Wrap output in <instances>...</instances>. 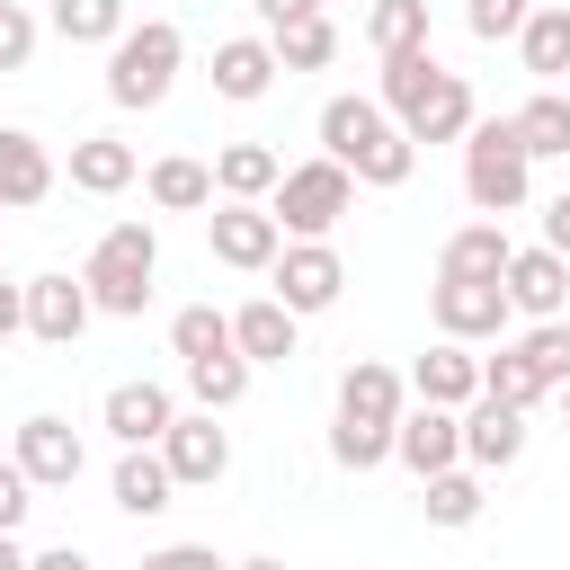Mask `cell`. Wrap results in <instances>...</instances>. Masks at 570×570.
Instances as JSON below:
<instances>
[{
    "label": "cell",
    "instance_id": "obj_1",
    "mask_svg": "<svg viewBox=\"0 0 570 570\" xmlns=\"http://www.w3.org/2000/svg\"><path fill=\"white\" fill-rule=\"evenodd\" d=\"M401 410H410V383H401L392 365H374V356H356V365L338 374V419H330V463H338V472H374V463H392V428H401Z\"/></svg>",
    "mask_w": 570,
    "mask_h": 570
},
{
    "label": "cell",
    "instance_id": "obj_2",
    "mask_svg": "<svg viewBox=\"0 0 570 570\" xmlns=\"http://www.w3.org/2000/svg\"><path fill=\"white\" fill-rule=\"evenodd\" d=\"M321 160H338L356 187H401L419 169V142L383 116V98H330L321 107Z\"/></svg>",
    "mask_w": 570,
    "mask_h": 570
},
{
    "label": "cell",
    "instance_id": "obj_3",
    "mask_svg": "<svg viewBox=\"0 0 570 570\" xmlns=\"http://www.w3.org/2000/svg\"><path fill=\"white\" fill-rule=\"evenodd\" d=\"M151 276H160V232L151 223H107L98 249H89V267H80V285H89V303L107 321H142Z\"/></svg>",
    "mask_w": 570,
    "mask_h": 570
},
{
    "label": "cell",
    "instance_id": "obj_4",
    "mask_svg": "<svg viewBox=\"0 0 570 570\" xmlns=\"http://www.w3.org/2000/svg\"><path fill=\"white\" fill-rule=\"evenodd\" d=\"M178 62H187V36L169 18H142V27H125L107 45V98L116 107H160L178 89Z\"/></svg>",
    "mask_w": 570,
    "mask_h": 570
},
{
    "label": "cell",
    "instance_id": "obj_5",
    "mask_svg": "<svg viewBox=\"0 0 570 570\" xmlns=\"http://www.w3.org/2000/svg\"><path fill=\"white\" fill-rule=\"evenodd\" d=\"M525 187H534V160H525V142H517V125H508V116H481V125L463 134V196L499 223V214L525 205Z\"/></svg>",
    "mask_w": 570,
    "mask_h": 570
},
{
    "label": "cell",
    "instance_id": "obj_6",
    "mask_svg": "<svg viewBox=\"0 0 570 570\" xmlns=\"http://www.w3.org/2000/svg\"><path fill=\"white\" fill-rule=\"evenodd\" d=\"M267 214H276V232H285V240H330V232L356 214V178H347L338 160H294V169L276 178Z\"/></svg>",
    "mask_w": 570,
    "mask_h": 570
},
{
    "label": "cell",
    "instance_id": "obj_7",
    "mask_svg": "<svg viewBox=\"0 0 570 570\" xmlns=\"http://www.w3.org/2000/svg\"><path fill=\"white\" fill-rule=\"evenodd\" d=\"M428 312H436V338H454V347L508 338V321H517V303H508L499 276H436L428 285Z\"/></svg>",
    "mask_w": 570,
    "mask_h": 570
},
{
    "label": "cell",
    "instance_id": "obj_8",
    "mask_svg": "<svg viewBox=\"0 0 570 570\" xmlns=\"http://www.w3.org/2000/svg\"><path fill=\"white\" fill-rule=\"evenodd\" d=\"M267 285H276V303H285L294 321H312V312H330V303L347 294V258H338L330 240H285L276 267H267Z\"/></svg>",
    "mask_w": 570,
    "mask_h": 570
},
{
    "label": "cell",
    "instance_id": "obj_9",
    "mask_svg": "<svg viewBox=\"0 0 570 570\" xmlns=\"http://www.w3.org/2000/svg\"><path fill=\"white\" fill-rule=\"evenodd\" d=\"M18 472L36 481V490H71L80 481V463H89V445H80V428L71 419H53V410H36V419H18Z\"/></svg>",
    "mask_w": 570,
    "mask_h": 570
},
{
    "label": "cell",
    "instance_id": "obj_10",
    "mask_svg": "<svg viewBox=\"0 0 570 570\" xmlns=\"http://www.w3.org/2000/svg\"><path fill=\"white\" fill-rule=\"evenodd\" d=\"M205 240H214V258L240 267V276H267L276 249H285V232H276L267 205H214V214H205Z\"/></svg>",
    "mask_w": 570,
    "mask_h": 570
},
{
    "label": "cell",
    "instance_id": "obj_11",
    "mask_svg": "<svg viewBox=\"0 0 570 570\" xmlns=\"http://www.w3.org/2000/svg\"><path fill=\"white\" fill-rule=\"evenodd\" d=\"M160 463H169L178 490H214L232 472V436L214 428V410H178V428L160 436Z\"/></svg>",
    "mask_w": 570,
    "mask_h": 570
},
{
    "label": "cell",
    "instance_id": "obj_12",
    "mask_svg": "<svg viewBox=\"0 0 570 570\" xmlns=\"http://www.w3.org/2000/svg\"><path fill=\"white\" fill-rule=\"evenodd\" d=\"M98 419H107V436H116V445H160V436L178 428V401H169V383L134 374V383H107Z\"/></svg>",
    "mask_w": 570,
    "mask_h": 570
},
{
    "label": "cell",
    "instance_id": "obj_13",
    "mask_svg": "<svg viewBox=\"0 0 570 570\" xmlns=\"http://www.w3.org/2000/svg\"><path fill=\"white\" fill-rule=\"evenodd\" d=\"M392 454L419 472V481H436V472H454L463 463V410H401V428H392Z\"/></svg>",
    "mask_w": 570,
    "mask_h": 570
},
{
    "label": "cell",
    "instance_id": "obj_14",
    "mask_svg": "<svg viewBox=\"0 0 570 570\" xmlns=\"http://www.w3.org/2000/svg\"><path fill=\"white\" fill-rule=\"evenodd\" d=\"M499 285H508V303H517L525 321H561V312H570V258H561V249H543V240H534V249H517Z\"/></svg>",
    "mask_w": 570,
    "mask_h": 570
},
{
    "label": "cell",
    "instance_id": "obj_15",
    "mask_svg": "<svg viewBox=\"0 0 570 570\" xmlns=\"http://www.w3.org/2000/svg\"><path fill=\"white\" fill-rule=\"evenodd\" d=\"M89 321H98V303H89V285H80V276H36V285H27V338L71 347Z\"/></svg>",
    "mask_w": 570,
    "mask_h": 570
},
{
    "label": "cell",
    "instance_id": "obj_16",
    "mask_svg": "<svg viewBox=\"0 0 570 570\" xmlns=\"http://www.w3.org/2000/svg\"><path fill=\"white\" fill-rule=\"evenodd\" d=\"M410 392H419L428 410H472V401H481V356L454 347V338H436V347L410 365Z\"/></svg>",
    "mask_w": 570,
    "mask_h": 570
},
{
    "label": "cell",
    "instance_id": "obj_17",
    "mask_svg": "<svg viewBox=\"0 0 570 570\" xmlns=\"http://www.w3.org/2000/svg\"><path fill=\"white\" fill-rule=\"evenodd\" d=\"M517 454H525V410H508V401L481 392V401L463 410V463H472V472H508Z\"/></svg>",
    "mask_w": 570,
    "mask_h": 570
},
{
    "label": "cell",
    "instance_id": "obj_18",
    "mask_svg": "<svg viewBox=\"0 0 570 570\" xmlns=\"http://www.w3.org/2000/svg\"><path fill=\"white\" fill-rule=\"evenodd\" d=\"M267 89H276V45H267V36H223V45H214V98L249 107V98H267Z\"/></svg>",
    "mask_w": 570,
    "mask_h": 570
},
{
    "label": "cell",
    "instance_id": "obj_19",
    "mask_svg": "<svg viewBox=\"0 0 570 570\" xmlns=\"http://www.w3.org/2000/svg\"><path fill=\"white\" fill-rule=\"evenodd\" d=\"M472 125H481V107H472V80H463V71H445V80L401 116V134H410V142H463Z\"/></svg>",
    "mask_w": 570,
    "mask_h": 570
},
{
    "label": "cell",
    "instance_id": "obj_20",
    "mask_svg": "<svg viewBox=\"0 0 570 570\" xmlns=\"http://www.w3.org/2000/svg\"><path fill=\"white\" fill-rule=\"evenodd\" d=\"M276 178H285V160H276L267 142H223V151H214V196H223V205H267Z\"/></svg>",
    "mask_w": 570,
    "mask_h": 570
},
{
    "label": "cell",
    "instance_id": "obj_21",
    "mask_svg": "<svg viewBox=\"0 0 570 570\" xmlns=\"http://www.w3.org/2000/svg\"><path fill=\"white\" fill-rule=\"evenodd\" d=\"M294 330H303V321H294L276 294H249V303L232 312V347H240L249 365H285V356H294Z\"/></svg>",
    "mask_w": 570,
    "mask_h": 570
},
{
    "label": "cell",
    "instance_id": "obj_22",
    "mask_svg": "<svg viewBox=\"0 0 570 570\" xmlns=\"http://www.w3.org/2000/svg\"><path fill=\"white\" fill-rule=\"evenodd\" d=\"M53 196V151L27 125H0V205H45Z\"/></svg>",
    "mask_w": 570,
    "mask_h": 570
},
{
    "label": "cell",
    "instance_id": "obj_23",
    "mask_svg": "<svg viewBox=\"0 0 570 570\" xmlns=\"http://www.w3.org/2000/svg\"><path fill=\"white\" fill-rule=\"evenodd\" d=\"M107 490H116V508H125V517H160V508L178 499V481H169L160 445H125V454H116V481H107Z\"/></svg>",
    "mask_w": 570,
    "mask_h": 570
},
{
    "label": "cell",
    "instance_id": "obj_24",
    "mask_svg": "<svg viewBox=\"0 0 570 570\" xmlns=\"http://www.w3.org/2000/svg\"><path fill=\"white\" fill-rule=\"evenodd\" d=\"M134 169H142V160H134V142H116V134H80V142H71V187H80V196H125Z\"/></svg>",
    "mask_w": 570,
    "mask_h": 570
},
{
    "label": "cell",
    "instance_id": "obj_25",
    "mask_svg": "<svg viewBox=\"0 0 570 570\" xmlns=\"http://www.w3.org/2000/svg\"><path fill=\"white\" fill-rule=\"evenodd\" d=\"M508 258H517V240L481 214V223H463V232H445V249H436V276H508Z\"/></svg>",
    "mask_w": 570,
    "mask_h": 570
},
{
    "label": "cell",
    "instance_id": "obj_26",
    "mask_svg": "<svg viewBox=\"0 0 570 570\" xmlns=\"http://www.w3.org/2000/svg\"><path fill=\"white\" fill-rule=\"evenodd\" d=\"M508 125H517L525 160H570V89H534Z\"/></svg>",
    "mask_w": 570,
    "mask_h": 570
},
{
    "label": "cell",
    "instance_id": "obj_27",
    "mask_svg": "<svg viewBox=\"0 0 570 570\" xmlns=\"http://www.w3.org/2000/svg\"><path fill=\"white\" fill-rule=\"evenodd\" d=\"M142 187H151V205H160V214H205V205H214V169H205V160H187V151L151 160V178H142Z\"/></svg>",
    "mask_w": 570,
    "mask_h": 570
},
{
    "label": "cell",
    "instance_id": "obj_28",
    "mask_svg": "<svg viewBox=\"0 0 570 570\" xmlns=\"http://www.w3.org/2000/svg\"><path fill=\"white\" fill-rule=\"evenodd\" d=\"M436 80H445V62H436L428 45H419V53H383V89H374V98H383V116L401 125V116H410V107H419Z\"/></svg>",
    "mask_w": 570,
    "mask_h": 570
},
{
    "label": "cell",
    "instance_id": "obj_29",
    "mask_svg": "<svg viewBox=\"0 0 570 570\" xmlns=\"http://www.w3.org/2000/svg\"><path fill=\"white\" fill-rule=\"evenodd\" d=\"M517 53H525V71L534 80H570V9L552 0V9H534L525 18V36H517Z\"/></svg>",
    "mask_w": 570,
    "mask_h": 570
},
{
    "label": "cell",
    "instance_id": "obj_30",
    "mask_svg": "<svg viewBox=\"0 0 570 570\" xmlns=\"http://www.w3.org/2000/svg\"><path fill=\"white\" fill-rule=\"evenodd\" d=\"M481 472L472 463H454V472H436V481H419V508H428V525H472L481 517Z\"/></svg>",
    "mask_w": 570,
    "mask_h": 570
},
{
    "label": "cell",
    "instance_id": "obj_31",
    "mask_svg": "<svg viewBox=\"0 0 570 570\" xmlns=\"http://www.w3.org/2000/svg\"><path fill=\"white\" fill-rule=\"evenodd\" d=\"M169 347H178V365L232 356V312H214V303H187V312L169 321Z\"/></svg>",
    "mask_w": 570,
    "mask_h": 570
},
{
    "label": "cell",
    "instance_id": "obj_32",
    "mask_svg": "<svg viewBox=\"0 0 570 570\" xmlns=\"http://www.w3.org/2000/svg\"><path fill=\"white\" fill-rule=\"evenodd\" d=\"M249 374H258V365H249L240 347H232V356H205V365H187V401L223 419V410H232V401L249 392Z\"/></svg>",
    "mask_w": 570,
    "mask_h": 570
},
{
    "label": "cell",
    "instance_id": "obj_33",
    "mask_svg": "<svg viewBox=\"0 0 570 570\" xmlns=\"http://www.w3.org/2000/svg\"><path fill=\"white\" fill-rule=\"evenodd\" d=\"M481 392H490V401H508V410H534V401H543L552 383H543V374H534V365L517 356V338H508L499 356H481Z\"/></svg>",
    "mask_w": 570,
    "mask_h": 570
},
{
    "label": "cell",
    "instance_id": "obj_34",
    "mask_svg": "<svg viewBox=\"0 0 570 570\" xmlns=\"http://www.w3.org/2000/svg\"><path fill=\"white\" fill-rule=\"evenodd\" d=\"M365 45H374V53H419V45H428V0H374Z\"/></svg>",
    "mask_w": 570,
    "mask_h": 570
},
{
    "label": "cell",
    "instance_id": "obj_35",
    "mask_svg": "<svg viewBox=\"0 0 570 570\" xmlns=\"http://www.w3.org/2000/svg\"><path fill=\"white\" fill-rule=\"evenodd\" d=\"M53 36L62 45H116L125 36V0H53Z\"/></svg>",
    "mask_w": 570,
    "mask_h": 570
},
{
    "label": "cell",
    "instance_id": "obj_36",
    "mask_svg": "<svg viewBox=\"0 0 570 570\" xmlns=\"http://www.w3.org/2000/svg\"><path fill=\"white\" fill-rule=\"evenodd\" d=\"M267 45H276V71H321V62L338 53V27H330V18H303V27L267 36Z\"/></svg>",
    "mask_w": 570,
    "mask_h": 570
},
{
    "label": "cell",
    "instance_id": "obj_37",
    "mask_svg": "<svg viewBox=\"0 0 570 570\" xmlns=\"http://www.w3.org/2000/svg\"><path fill=\"white\" fill-rule=\"evenodd\" d=\"M517 356H525V365L561 392V383H570V321H534V330L517 338Z\"/></svg>",
    "mask_w": 570,
    "mask_h": 570
},
{
    "label": "cell",
    "instance_id": "obj_38",
    "mask_svg": "<svg viewBox=\"0 0 570 570\" xmlns=\"http://www.w3.org/2000/svg\"><path fill=\"white\" fill-rule=\"evenodd\" d=\"M525 18H534V0H463V27H472L481 45H508V36H525Z\"/></svg>",
    "mask_w": 570,
    "mask_h": 570
},
{
    "label": "cell",
    "instance_id": "obj_39",
    "mask_svg": "<svg viewBox=\"0 0 570 570\" xmlns=\"http://www.w3.org/2000/svg\"><path fill=\"white\" fill-rule=\"evenodd\" d=\"M27 53H36V18L18 0H0V71H27Z\"/></svg>",
    "mask_w": 570,
    "mask_h": 570
},
{
    "label": "cell",
    "instance_id": "obj_40",
    "mask_svg": "<svg viewBox=\"0 0 570 570\" xmlns=\"http://www.w3.org/2000/svg\"><path fill=\"white\" fill-rule=\"evenodd\" d=\"M27 508H36V481L18 472V454H0V534H18Z\"/></svg>",
    "mask_w": 570,
    "mask_h": 570
},
{
    "label": "cell",
    "instance_id": "obj_41",
    "mask_svg": "<svg viewBox=\"0 0 570 570\" xmlns=\"http://www.w3.org/2000/svg\"><path fill=\"white\" fill-rule=\"evenodd\" d=\"M142 570H232V561H214V543H160L142 552Z\"/></svg>",
    "mask_w": 570,
    "mask_h": 570
},
{
    "label": "cell",
    "instance_id": "obj_42",
    "mask_svg": "<svg viewBox=\"0 0 570 570\" xmlns=\"http://www.w3.org/2000/svg\"><path fill=\"white\" fill-rule=\"evenodd\" d=\"M258 9V27L267 36H285V27H303V18H321V0H249Z\"/></svg>",
    "mask_w": 570,
    "mask_h": 570
},
{
    "label": "cell",
    "instance_id": "obj_43",
    "mask_svg": "<svg viewBox=\"0 0 570 570\" xmlns=\"http://www.w3.org/2000/svg\"><path fill=\"white\" fill-rule=\"evenodd\" d=\"M543 249H561V258H570V187L543 205Z\"/></svg>",
    "mask_w": 570,
    "mask_h": 570
},
{
    "label": "cell",
    "instance_id": "obj_44",
    "mask_svg": "<svg viewBox=\"0 0 570 570\" xmlns=\"http://www.w3.org/2000/svg\"><path fill=\"white\" fill-rule=\"evenodd\" d=\"M18 330H27V285L0 276V338H18Z\"/></svg>",
    "mask_w": 570,
    "mask_h": 570
},
{
    "label": "cell",
    "instance_id": "obj_45",
    "mask_svg": "<svg viewBox=\"0 0 570 570\" xmlns=\"http://www.w3.org/2000/svg\"><path fill=\"white\" fill-rule=\"evenodd\" d=\"M27 570H98V561H89V552H80V543H53V552H36V561H27Z\"/></svg>",
    "mask_w": 570,
    "mask_h": 570
},
{
    "label": "cell",
    "instance_id": "obj_46",
    "mask_svg": "<svg viewBox=\"0 0 570 570\" xmlns=\"http://www.w3.org/2000/svg\"><path fill=\"white\" fill-rule=\"evenodd\" d=\"M27 561H36V552H27L18 534H0V570H27Z\"/></svg>",
    "mask_w": 570,
    "mask_h": 570
},
{
    "label": "cell",
    "instance_id": "obj_47",
    "mask_svg": "<svg viewBox=\"0 0 570 570\" xmlns=\"http://www.w3.org/2000/svg\"><path fill=\"white\" fill-rule=\"evenodd\" d=\"M232 570H285V561H276V552H249V561H232Z\"/></svg>",
    "mask_w": 570,
    "mask_h": 570
},
{
    "label": "cell",
    "instance_id": "obj_48",
    "mask_svg": "<svg viewBox=\"0 0 570 570\" xmlns=\"http://www.w3.org/2000/svg\"><path fill=\"white\" fill-rule=\"evenodd\" d=\"M561 419H570V383H561Z\"/></svg>",
    "mask_w": 570,
    "mask_h": 570
},
{
    "label": "cell",
    "instance_id": "obj_49",
    "mask_svg": "<svg viewBox=\"0 0 570 570\" xmlns=\"http://www.w3.org/2000/svg\"><path fill=\"white\" fill-rule=\"evenodd\" d=\"M561 9H570V0H561Z\"/></svg>",
    "mask_w": 570,
    "mask_h": 570
}]
</instances>
